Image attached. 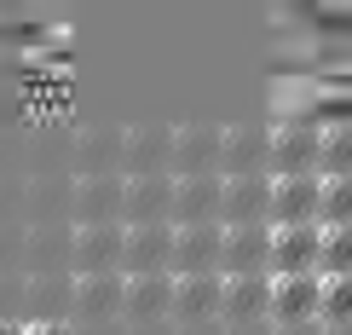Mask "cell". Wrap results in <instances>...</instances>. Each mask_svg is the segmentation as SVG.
<instances>
[{"label": "cell", "instance_id": "1", "mask_svg": "<svg viewBox=\"0 0 352 335\" xmlns=\"http://www.w3.org/2000/svg\"><path fill=\"white\" fill-rule=\"evenodd\" d=\"M318 202H324V180H318V173H283V180H272L266 220H277V226H312Z\"/></svg>", "mask_w": 352, "mask_h": 335}, {"label": "cell", "instance_id": "7", "mask_svg": "<svg viewBox=\"0 0 352 335\" xmlns=\"http://www.w3.org/2000/svg\"><path fill=\"white\" fill-rule=\"evenodd\" d=\"M318 301H324V278L318 272H289V278H272V312L300 324V318H318Z\"/></svg>", "mask_w": 352, "mask_h": 335}, {"label": "cell", "instance_id": "17", "mask_svg": "<svg viewBox=\"0 0 352 335\" xmlns=\"http://www.w3.org/2000/svg\"><path fill=\"white\" fill-rule=\"evenodd\" d=\"M318 312L329 318V324H352V272L346 278H324V301H318Z\"/></svg>", "mask_w": 352, "mask_h": 335}, {"label": "cell", "instance_id": "12", "mask_svg": "<svg viewBox=\"0 0 352 335\" xmlns=\"http://www.w3.org/2000/svg\"><path fill=\"white\" fill-rule=\"evenodd\" d=\"M162 208H173V185L168 180H139L133 191H127V214H133V226L162 220Z\"/></svg>", "mask_w": 352, "mask_h": 335}, {"label": "cell", "instance_id": "10", "mask_svg": "<svg viewBox=\"0 0 352 335\" xmlns=\"http://www.w3.org/2000/svg\"><path fill=\"white\" fill-rule=\"evenodd\" d=\"M219 307L243 312V318L272 312V278H266V272H237V278H226V301H219Z\"/></svg>", "mask_w": 352, "mask_h": 335}, {"label": "cell", "instance_id": "8", "mask_svg": "<svg viewBox=\"0 0 352 335\" xmlns=\"http://www.w3.org/2000/svg\"><path fill=\"white\" fill-rule=\"evenodd\" d=\"M318 151H324V139H318L312 127L277 133V139H272V168H277V180H283V173H318Z\"/></svg>", "mask_w": 352, "mask_h": 335}, {"label": "cell", "instance_id": "15", "mask_svg": "<svg viewBox=\"0 0 352 335\" xmlns=\"http://www.w3.org/2000/svg\"><path fill=\"white\" fill-rule=\"evenodd\" d=\"M168 301H173V283H168V278L133 272V283H127V307H139V312H162Z\"/></svg>", "mask_w": 352, "mask_h": 335}, {"label": "cell", "instance_id": "19", "mask_svg": "<svg viewBox=\"0 0 352 335\" xmlns=\"http://www.w3.org/2000/svg\"><path fill=\"white\" fill-rule=\"evenodd\" d=\"M116 295H122V289H116L110 278H104V283H87V289H81V301H87V307H110Z\"/></svg>", "mask_w": 352, "mask_h": 335}, {"label": "cell", "instance_id": "6", "mask_svg": "<svg viewBox=\"0 0 352 335\" xmlns=\"http://www.w3.org/2000/svg\"><path fill=\"white\" fill-rule=\"evenodd\" d=\"M219 249H226V226H219V220L173 231V266H179V272H214L219 266Z\"/></svg>", "mask_w": 352, "mask_h": 335}, {"label": "cell", "instance_id": "2", "mask_svg": "<svg viewBox=\"0 0 352 335\" xmlns=\"http://www.w3.org/2000/svg\"><path fill=\"white\" fill-rule=\"evenodd\" d=\"M318 255H324V226H277L272 231V278H289V272H318Z\"/></svg>", "mask_w": 352, "mask_h": 335}, {"label": "cell", "instance_id": "9", "mask_svg": "<svg viewBox=\"0 0 352 335\" xmlns=\"http://www.w3.org/2000/svg\"><path fill=\"white\" fill-rule=\"evenodd\" d=\"M122 255H127V266H133V272H156V266H168V260H173V231L168 226H133L122 237Z\"/></svg>", "mask_w": 352, "mask_h": 335}, {"label": "cell", "instance_id": "11", "mask_svg": "<svg viewBox=\"0 0 352 335\" xmlns=\"http://www.w3.org/2000/svg\"><path fill=\"white\" fill-rule=\"evenodd\" d=\"M219 301H226V278L219 272H185L173 283V307H185V312H214Z\"/></svg>", "mask_w": 352, "mask_h": 335}, {"label": "cell", "instance_id": "18", "mask_svg": "<svg viewBox=\"0 0 352 335\" xmlns=\"http://www.w3.org/2000/svg\"><path fill=\"white\" fill-rule=\"evenodd\" d=\"M116 255H122V237H116V231H87L81 237V260L87 266H110Z\"/></svg>", "mask_w": 352, "mask_h": 335}, {"label": "cell", "instance_id": "13", "mask_svg": "<svg viewBox=\"0 0 352 335\" xmlns=\"http://www.w3.org/2000/svg\"><path fill=\"white\" fill-rule=\"evenodd\" d=\"M318 226H352V173L324 180V202H318Z\"/></svg>", "mask_w": 352, "mask_h": 335}, {"label": "cell", "instance_id": "4", "mask_svg": "<svg viewBox=\"0 0 352 335\" xmlns=\"http://www.w3.org/2000/svg\"><path fill=\"white\" fill-rule=\"evenodd\" d=\"M219 197H226V173H190V180L173 185V220L179 226H202L219 220Z\"/></svg>", "mask_w": 352, "mask_h": 335}, {"label": "cell", "instance_id": "3", "mask_svg": "<svg viewBox=\"0 0 352 335\" xmlns=\"http://www.w3.org/2000/svg\"><path fill=\"white\" fill-rule=\"evenodd\" d=\"M266 208H272V180L237 173V180H226V197H219V226H266Z\"/></svg>", "mask_w": 352, "mask_h": 335}, {"label": "cell", "instance_id": "5", "mask_svg": "<svg viewBox=\"0 0 352 335\" xmlns=\"http://www.w3.org/2000/svg\"><path fill=\"white\" fill-rule=\"evenodd\" d=\"M272 260V226H226V249H219V272H266Z\"/></svg>", "mask_w": 352, "mask_h": 335}, {"label": "cell", "instance_id": "14", "mask_svg": "<svg viewBox=\"0 0 352 335\" xmlns=\"http://www.w3.org/2000/svg\"><path fill=\"white\" fill-rule=\"evenodd\" d=\"M352 272V226L324 231V255H318V278H346Z\"/></svg>", "mask_w": 352, "mask_h": 335}, {"label": "cell", "instance_id": "16", "mask_svg": "<svg viewBox=\"0 0 352 335\" xmlns=\"http://www.w3.org/2000/svg\"><path fill=\"white\" fill-rule=\"evenodd\" d=\"M318 173L335 180V173H352V127H335L324 139V151H318Z\"/></svg>", "mask_w": 352, "mask_h": 335}]
</instances>
